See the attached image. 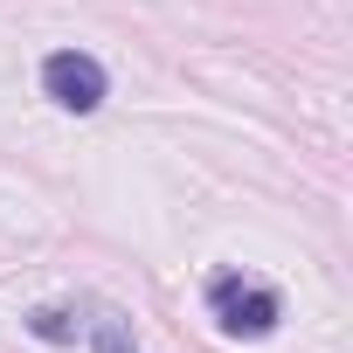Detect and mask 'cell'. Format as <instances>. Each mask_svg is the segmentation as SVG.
Segmentation results:
<instances>
[{
	"label": "cell",
	"instance_id": "cell-1",
	"mask_svg": "<svg viewBox=\"0 0 353 353\" xmlns=\"http://www.w3.org/2000/svg\"><path fill=\"white\" fill-rule=\"evenodd\" d=\"M208 312H215V325L229 332V339H270L277 332V319H284V298L270 291V284H256V277H215L208 284Z\"/></svg>",
	"mask_w": 353,
	"mask_h": 353
},
{
	"label": "cell",
	"instance_id": "cell-2",
	"mask_svg": "<svg viewBox=\"0 0 353 353\" xmlns=\"http://www.w3.org/2000/svg\"><path fill=\"white\" fill-rule=\"evenodd\" d=\"M42 97L56 104V111H97L104 97H111V77H104V63L97 56H83V49H56L49 63H42Z\"/></svg>",
	"mask_w": 353,
	"mask_h": 353
},
{
	"label": "cell",
	"instance_id": "cell-3",
	"mask_svg": "<svg viewBox=\"0 0 353 353\" xmlns=\"http://www.w3.org/2000/svg\"><path fill=\"white\" fill-rule=\"evenodd\" d=\"M77 339H83L90 353H139L132 319H125L118 305H104V298H83V305H77Z\"/></svg>",
	"mask_w": 353,
	"mask_h": 353
},
{
	"label": "cell",
	"instance_id": "cell-4",
	"mask_svg": "<svg viewBox=\"0 0 353 353\" xmlns=\"http://www.w3.org/2000/svg\"><path fill=\"white\" fill-rule=\"evenodd\" d=\"M28 332L49 339V346H70L77 339V305H35L28 312Z\"/></svg>",
	"mask_w": 353,
	"mask_h": 353
}]
</instances>
